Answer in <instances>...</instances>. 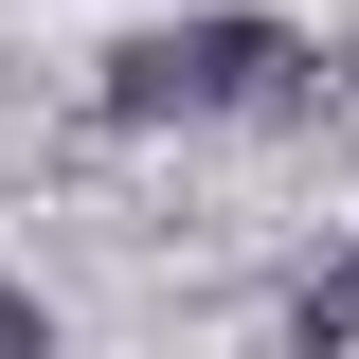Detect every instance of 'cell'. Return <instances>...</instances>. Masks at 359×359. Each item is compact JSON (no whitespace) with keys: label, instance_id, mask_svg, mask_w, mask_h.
<instances>
[{"label":"cell","instance_id":"6da1fadb","mask_svg":"<svg viewBox=\"0 0 359 359\" xmlns=\"http://www.w3.org/2000/svg\"><path fill=\"white\" fill-rule=\"evenodd\" d=\"M323 54L287 18H180V36H126L108 54V126H216V108H287Z\"/></svg>","mask_w":359,"mask_h":359},{"label":"cell","instance_id":"7a4b0ae2","mask_svg":"<svg viewBox=\"0 0 359 359\" xmlns=\"http://www.w3.org/2000/svg\"><path fill=\"white\" fill-rule=\"evenodd\" d=\"M306 341H359V252H341V269L306 287Z\"/></svg>","mask_w":359,"mask_h":359},{"label":"cell","instance_id":"3957f363","mask_svg":"<svg viewBox=\"0 0 359 359\" xmlns=\"http://www.w3.org/2000/svg\"><path fill=\"white\" fill-rule=\"evenodd\" d=\"M54 341V323H36V287H0V359H36Z\"/></svg>","mask_w":359,"mask_h":359}]
</instances>
